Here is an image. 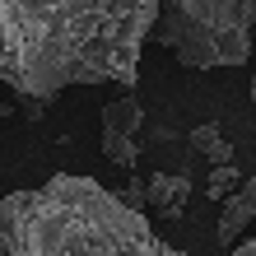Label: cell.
Instances as JSON below:
<instances>
[{"instance_id":"cell-1","label":"cell","mask_w":256,"mask_h":256,"mask_svg":"<svg viewBox=\"0 0 256 256\" xmlns=\"http://www.w3.org/2000/svg\"><path fill=\"white\" fill-rule=\"evenodd\" d=\"M158 0H0V80L24 98L140 74Z\"/></svg>"},{"instance_id":"cell-2","label":"cell","mask_w":256,"mask_h":256,"mask_svg":"<svg viewBox=\"0 0 256 256\" xmlns=\"http://www.w3.org/2000/svg\"><path fill=\"white\" fill-rule=\"evenodd\" d=\"M149 219L94 177L56 172L0 200V256H172Z\"/></svg>"},{"instance_id":"cell-3","label":"cell","mask_w":256,"mask_h":256,"mask_svg":"<svg viewBox=\"0 0 256 256\" xmlns=\"http://www.w3.org/2000/svg\"><path fill=\"white\" fill-rule=\"evenodd\" d=\"M256 0H158L154 38L186 70L242 66L252 56Z\"/></svg>"},{"instance_id":"cell-4","label":"cell","mask_w":256,"mask_h":256,"mask_svg":"<svg viewBox=\"0 0 256 256\" xmlns=\"http://www.w3.org/2000/svg\"><path fill=\"white\" fill-rule=\"evenodd\" d=\"M144 112L135 98H112L102 108V158L116 163V168H135L140 163V144H135V130H140Z\"/></svg>"},{"instance_id":"cell-5","label":"cell","mask_w":256,"mask_h":256,"mask_svg":"<svg viewBox=\"0 0 256 256\" xmlns=\"http://www.w3.org/2000/svg\"><path fill=\"white\" fill-rule=\"evenodd\" d=\"M144 196H149V205H158V214L177 219V214H182V205H186V196H191V182H186V177H177V172H158V177H149V182H144Z\"/></svg>"},{"instance_id":"cell-6","label":"cell","mask_w":256,"mask_h":256,"mask_svg":"<svg viewBox=\"0 0 256 256\" xmlns=\"http://www.w3.org/2000/svg\"><path fill=\"white\" fill-rule=\"evenodd\" d=\"M252 214H256V200L242 186H233L228 196H224V210H219V238L233 247V238H242V228L252 224Z\"/></svg>"},{"instance_id":"cell-7","label":"cell","mask_w":256,"mask_h":256,"mask_svg":"<svg viewBox=\"0 0 256 256\" xmlns=\"http://www.w3.org/2000/svg\"><path fill=\"white\" fill-rule=\"evenodd\" d=\"M191 149L205 154L210 163H233V144L219 135V126H196L191 130Z\"/></svg>"},{"instance_id":"cell-8","label":"cell","mask_w":256,"mask_h":256,"mask_svg":"<svg viewBox=\"0 0 256 256\" xmlns=\"http://www.w3.org/2000/svg\"><path fill=\"white\" fill-rule=\"evenodd\" d=\"M233 186H238V168H233V163H214V172L205 177V196H210V200H224Z\"/></svg>"},{"instance_id":"cell-9","label":"cell","mask_w":256,"mask_h":256,"mask_svg":"<svg viewBox=\"0 0 256 256\" xmlns=\"http://www.w3.org/2000/svg\"><path fill=\"white\" fill-rule=\"evenodd\" d=\"M122 200H126V205H130V210H140V205H144V200H149V196H144V182H130V186H126V191H122Z\"/></svg>"},{"instance_id":"cell-10","label":"cell","mask_w":256,"mask_h":256,"mask_svg":"<svg viewBox=\"0 0 256 256\" xmlns=\"http://www.w3.org/2000/svg\"><path fill=\"white\" fill-rule=\"evenodd\" d=\"M233 256H256V238L252 242H233Z\"/></svg>"},{"instance_id":"cell-11","label":"cell","mask_w":256,"mask_h":256,"mask_svg":"<svg viewBox=\"0 0 256 256\" xmlns=\"http://www.w3.org/2000/svg\"><path fill=\"white\" fill-rule=\"evenodd\" d=\"M238 186H242V191L252 196V200H256V177H242V182H238Z\"/></svg>"},{"instance_id":"cell-12","label":"cell","mask_w":256,"mask_h":256,"mask_svg":"<svg viewBox=\"0 0 256 256\" xmlns=\"http://www.w3.org/2000/svg\"><path fill=\"white\" fill-rule=\"evenodd\" d=\"M252 98H256V74H252Z\"/></svg>"},{"instance_id":"cell-13","label":"cell","mask_w":256,"mask_h":256,"mask_svg":"<svg viewBox=\"0 0 256 256\" xmlns=\"http://www.w3.org/2000/svg\"><path fill=\"white\" fill-rule=\"evenodd\" d=\"M172 256H186V252H172Z\"/></svg>"},{"instance_id":"cell-14","label":"cell","mask_w":256,"mask_h":256,"mask_svg":"<svg viewBox=\"0 0 256 256\" xmlns=\"http://www.w3.org/2000/svg\"><path fill=\"white\" fill-rule=\"evenodd\" d=\"M252 224H256V214H252Z\"/></svg>"}]
</instances>
